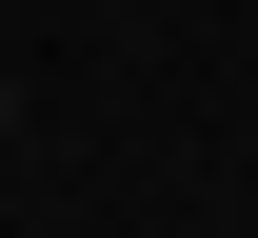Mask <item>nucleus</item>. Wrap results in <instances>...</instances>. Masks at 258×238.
Here are the masks:
<instances>
[{"label": "nucleus", "instance_id": "1", "mask_svg": "<svg viewBox=\"0 0 258 238\" xmlns=\"http://www.w3.org/2000/svg\"><path fill=\"white\" fill-rule=\"evenodd\" d=\"M0 139H20V80H0Z\"/></svg>", "mask_w": 258, "mask_h": 238}]
</instances>
